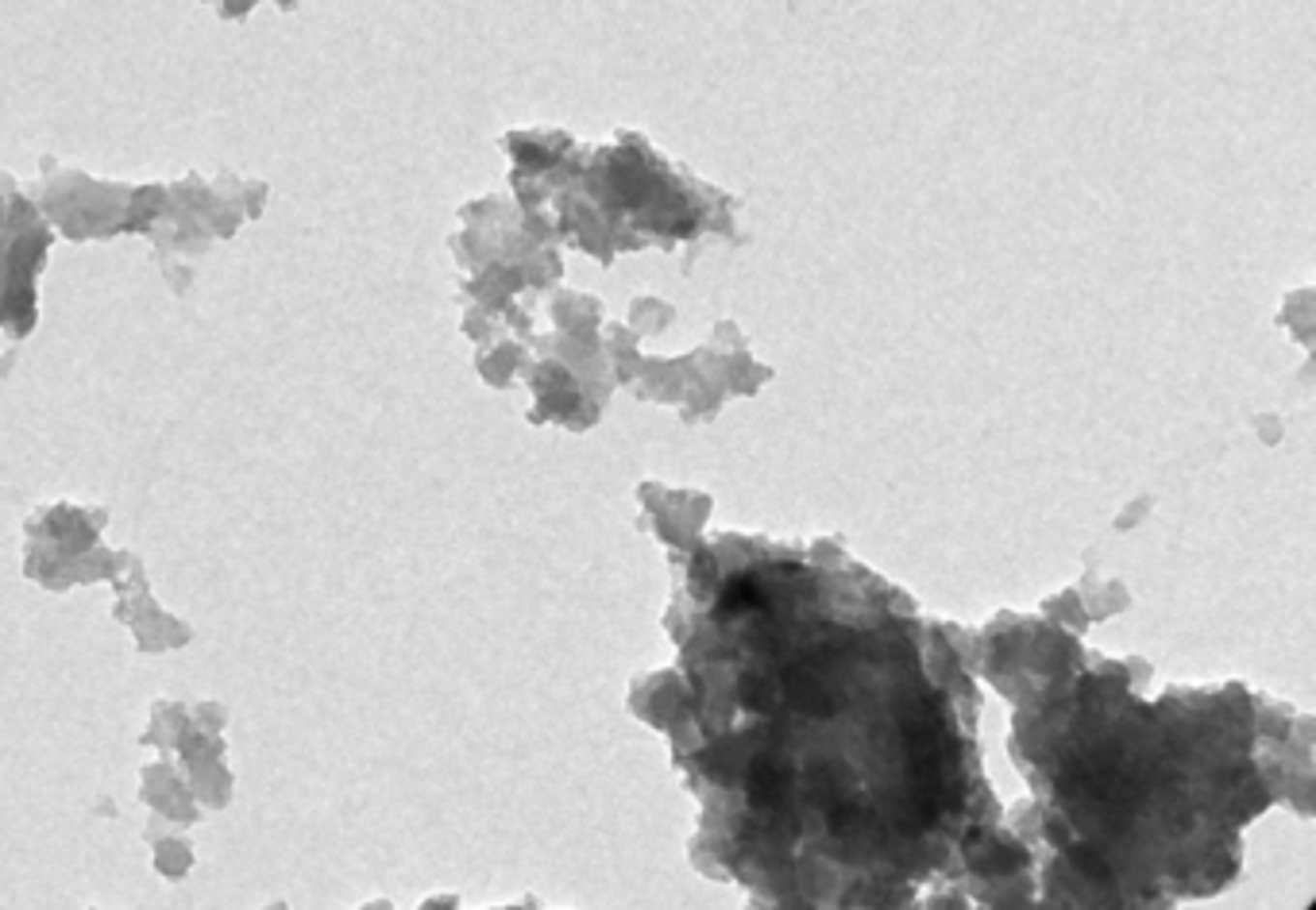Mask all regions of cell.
Instances as JSON below:
<instances>
[{"label":"cell","mask_w":1316,"mask_h":910,"mask_svg":"<svg viewBox=\"0 0 1316 910\" xmlns=\"http://www.w3.org/2000/svg\"><path fill=\"white\" fill-rule=\"evenodd\" d=\"M784 791V776L768 764V760H757L753 772H749V803L753 807H772Z\"/></svg>","instance_id":"obj_1"},{"label":"cell","mask_w":1316,"mask_h":910,"mask_svg":"<svg viewBox=\"0 0 1316 910\" xmlns=\"http://www.w3.org/2000/svg\"><path fill=\"white\" fill-rule=\"evenodd\" d=\"M761 606H764V595H761V591H757L749 579H737V583H730V587H726L718 613H722V617H730V613H745V609H761Z\"/></svg>","instance_id":"obj_2"},{"label":"cell","mask_w":1316,"mask_h":910,"mask_svg":"<svg viewBox=\"0 0 1316 910\" xmlns=\"http://www.w3.org/2000/svg\"><path fill=\"white\" fill-rule=\"evenodd\" d=\"M737 702H741L745 710H753V714H764V710L772 706V690H768L757 675H745L741 687H737Z\"/></svg>","instance_id":"obj_3"}]
</instances>
